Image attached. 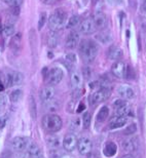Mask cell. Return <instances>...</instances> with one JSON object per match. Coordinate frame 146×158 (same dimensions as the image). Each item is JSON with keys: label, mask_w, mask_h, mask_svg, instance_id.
<instances>
[{"label": "cell", "mask_w": 146, "mask_h": 158, "mask_svg": "<svg viewBox=\"0 0 146 158\" xmlns=\"http://www.w3.org/2000/svg\"><path fill=\"white\" fill-rule=\"evenodd\" d=\"M79 52L81 53L82 59L85 63H92L97 58L99 47L93 40H82L79 45Z\"/></svg>", "instance_id": "6da1fadb"}, {"label": "cell", "mask_w": 146, "mask_h": 158, "mask_svg": "<svg viewBox=\"0 0 146 158\" xmlns=\"http://www.w3.org/2000/svg\"><path fill=\"white\" fill-rule=\"evenodd\" d=\"M66 24H67V12L63 9H57L49 18V28L50 31L57 32L59 30H62L66 27Z\"/></svg>", "instance_id": "7a4b0ae2"}, {"label": "cell", "mask_w": 146, "mask_h": 158, "mask_svg": "<svg viewBox=\"0 0 146 158\" xmlns=\"http://www.w3.org/2000/svg\"><path fill=\"white\" fill-rule=\"evenodd\" d=\"M63 121L61 117L57 114H46L42 118V126L46 131L57 132L62 128Z\"/></svg>", "instance_id": "3957f363"}, {"label": "cell", "mask_w": 146, "mask_h": 158, "mask_svg": "<svg viewBox=\"0 0 146 158\" xmlns=\"http://www.w3.org/2000/svg\"><path fill=\"white\" fill-rule=\"evenodd\" d=\"M45 79L46 83L49 85H52V86L59 84L63 79V70L59 67L50 68L49 71L47 72V76Z\"/></svg>", "instance_id": "277c9868"}, {"label": "cell", "mask_w": 146, "mask_h": 158, "mask_svg": "<svg viewBox=\"0 0 146 158\" xmlns=\"http://www.w3.org/2000/svg\"><path fill=\"white\" fill-rule=\"evenodd\" d=\"M110 96V89L108 86H102L100 89H98L97 91L92 94L90 97V103L92 105L95 104H99L101 102H104L106 99H108V97Z\"/></svg>", "instance_id": "5b68a950"}, {"label": "cell", "mask_w": 146, "mask_h": 158, "mask_svg": "<svg viewBox=\"0 0 146 158\" xmlns=\"http://www.w3.org/2000/svg\"><path fill=\"white\" fill-rule=\"evenodd\" d=\"M98 29L96 27V25L94 23L93 18H88L84 20L79 25V32L84 35H91L96 32Z\"/></svg>", "instance_id": "8992f818"}, {"label": "cell", "mask_w": 146, "mask_h": 158, "mask_svg": "<svg viewBox=\"0 0 146 158\" xmlns=\"http://www.w3.org/2000/svg\"><path fill=\"white\" fill-rule=\"evenodd\" d=\"M30 140L27 137H15L11 140V148L15 151L22 152L24 150H27L28 146L30 144Z\"/></svg>", "instance_id": "52a82bcc"}, {"label": "cell", "mask_w": 146, "mask_h": 158, "mask_svg": "<svg viewBox=\"0 0 146 158\" xmlns=\"http://www.w3.org/2000/svg\"><path fill=\"white\" fill-rule=\"evenodd\" d=\"M92 142L90 139L88 138H80L79 140L77 141V149H78V152L81 154V155H88V154L91 153L92 151Z\"/></svg>", "instance_id": "ba28073f"}, {"label": "cell", "mask_w": 146, "mask_h": 158, "mask_svg": "<svg viewBox=\"0 0 146 158\" xmlns=\"http://www.w3.org/2000/svg\"><path fill=\"white\" fill-rule=\"evenodd\" d=\"M77 138L74 134H68L66 135L64 141H63V147L68 152H72L77 147Z\"/></svg>", "instance_id": "9c48e42d"}, {"label": "cell", "mask_w": 146, "mask_h": 158, "mask_svg": "<svg viewBox=\"0 0 146 158\" xmlns=\"http://www.w3.org/2000/svg\"><path fill=\"white\" fill-rule=\"evenodd\" d=\"M107 56H108V59L110 60V61L118 62L122 59L123 52L119 46L111 45V46H109L108 50H107Z\"/></svg>", "instance_id": "30bf717a"}, {"label": "cell", "mask_w": 146, "mask_h": 158, "mask_svg": "<svg viewBox=\"0 0 146 158\" xmlns=\"http://www.w3.org/2000/svg\"><path fill=\"white\" fill-rule=\"evenodd\" d=\"M111 72L117 78H125L127 73V66L122 61L115 62L112 65V67H111Z\"/></svg>", "instance_id": "8fae6325"}, {"label": "cell", "mask_w": 146, "mask_h": 158, "mask_svg": "<svg viewBox=\"0 0 146 158\" xmlns=\"http://www.w3.org/2000/svg\"><path fill=\"white\" fill-rule=\"evenodd\" d=\"M79 33L75 30H71V32L68 34L67 38L65 41V46L69 49H72L74 47L77 46V44L79 43Z\"/></svg>", "instance_id": "7c38bea8"}, {"label": "cell", "mask_w": 146, "mask_h": 158, "mask_svg": "<svg viewBox=\"0 0 146 158\" xmlns=\"http://www.w3.org/2000/svg\"><path fill=\"white\" fill-rule=\"evenodd\" d=\"M56 96V90L52 85H47V86L43 87L40 90V99L42 100L43 103H47L49 101L54 100Z\"/></svg>", "instance_id": "4fadbf2b"}, {"label": "cell", "mask_w": 146, "mask_h": 158, "mask_svg": "<svg viewBox=\"0 0 146 158\" xmlns=\"http://www.w3.org/2000/svg\"><path fill=\"white\" fill-rule=\"evenodd\" d=\"M138 146H139V141L135 137H131L122 142V148L127 153L134 152L135 150H137Z\"/></svg>", "instance_id": "5bb4252c"}, {"label": "cell", "mask_w": 146, "mask_h": 158, "mask_svg": "<svg viewBox=\"0 0 146 158\" xmlns=\"http://www.w3.org/2000/svg\"><path fill=\"white\" fill-rule=\"evenodd\" d=\"M82 75L79 71L77 70H74L71 72V75H70V83H71V86L74 89H81V86H82Z\"/></svg>", "instance_id": "9a60e30c"}, {"label": "cell", "mask_w": 146, "mask_h": 158, "mask_svg": "<svg viewBox=\"0 0 146 158\" xmlns=\"http://www.w3.org/2000/svg\"><path fill=\"white\" fill-rule=\"evenodd\" d=\"M117 93H118V94L123 100H131L135 96V93H134V90H133V88L127 84L120 85L118 87V89H117Z\"/></svg>", "instance_id": "2e32d148"}, {"label": "cell", "mask_w": 146, "mask_h": 158, "mask_svg": "<svg viewBox=\"0 0 146 158\" xmlns=\"http://www.w3.org/2000/svg\"><path fill=\"white\" fill-rule=\"evenodd\" d=\"M94 23L96 25L97 29L102 30L104 28H106L107 26V19L105 17V15L102 14V12H96L93 17Z\"/></svg>", "instance_id": "e0dca14e"}, {"label": "cell", "mask_w": 146, "mask_h": 158, "mask_svg": "<svg viewBox=\"0 0 146 158\" xmlns=\"http://www.w3.org/2000/svg\"><path fill=\"white\" fill-rule=\"evenodd\" d=\"M27 151L30 158H41V156H42V151H41L39 146L34 142H30Z\"/></svg>", "instance_id": "ac0fdd59"}, {"label": "cell", "mask_w": 146, "mask_h": 158, "mask_svg": "<svg viewBox=\"0 0 146 158\" xmlns=\"http://www.w3.org/2000/svg\"><path fill=\"white\" fill-rule=\"evenodd\" d=\"M127 123V118L123 117V116H115V117L111 118L109 121V128L110 129H114V128H119L122 127Z\"/></svg>", "instance_id": "d6986e66"}, {"label": "cell", "mask_w": 146, "mask_h": 158, "mask_svg": "<svg viewBox=\"0 0 146 158\" xmlns=\"http://www.w3.org/2000/svg\"><path fill=\"white\" fill-rule=\"evenodd\" d=\"M117 152V146L114 142H107L104 147L103 153L106 157H113Z\"/></svg>", "instance_id": "ffe728a7"}, {"label": "cell", "mask_w": 146, "mask_h": 158, "mask_svg": "<svg viewBox=\"0 0 146 158\" xmlns=\"http://www.w3.org/2000/svg\"><path fill=\"white\" fill-rule=\"evenodd\" d=\"M96 39L102 44H109L112 41V35L109 31H101L96 35Z\"/></svg>", "instance_id": "44dd1931"}, {"label": "cell", "mask_w": 146, "mask_h": 158, "mask_svg": "<svg viewBox=\"0 0 146 158\" xmlns=\"http://www.w3.org/2000/svg\"><path fill=\"white\" fill-rule=\"evenodd\" d=\"M58 43H59V35L55 31H50L49 35H47V44H49V46L54 48V47L58 45Z\"/></svg>", "instance_id": "7402d4cb"}, {"label": "cell", "mask_w": 146, "mask_h": 158, "mask_svg": "<svg viewBox=\"0 0 146 158\" xmlns=\"http://www.w3.org/2000/svg\"><path fill=\"white\" fill-rule=\"evenodd\" d=\"M21 41H22V35L20 33L17 34V35L11 38V43H9V46H11V48L14 50V52L21 48Z\"/></svg>", "instance_id": "603a6c76"}, {"label": "cell", "mask_w": 146, "mask_h": 158, "mask_svg": "<svg viewBox=\"0 0 146 158\" xmlns=\"http://www.w3.org/2000/svg\"><path fill=\"white\" fill-rule=\"evenodd\" d=\"M45 104V110L49 112H57L58 110L60 109V102L59 101H55V100H52L47 103H44Z\"/></svg>", "instance_id": "cb8c5ba5"}, {"label": "cell", "mask_w": 146, "mask_h": 158, "mask_svg": "<svg viewBox=\"0 0 146 158\" xmlns=\"http://www.w3.org/2000/svg\"><path fill=\"white\" fill-rule=\"evenodd\" d=\"M109 115V108L107 106H103L102 108L99 110V112H98V115H97V120L100 122H103L105 121L108 117Z\"/></svg>", "instance_id": "d4e9b609"}, {"label": "cell", "mask_w": 146, "mask_h": 158, "mask_svg": "<svg viewBox=\"0 0 146 158\" xmlns=\"http://www.w3.org/2000/svg\"><path fill=\"white\" fill-rule=\"evenodd\" d=\"M80 18L78 15H72V17L67 21L66 24V28L67 29H74L75 27H77L78 25H80Z\"/></svg>", "instance_id": "484cf974"}, {"label": "cell", "mask_w": 146, "mask_h": 158, "mask_svg": "<svg viewBox=\"0 0 146 158\" xmlns=\"http://www.w3.org/2000/svg\"><path fill=\"white\" fill-rule=\"evenodd\" d=\"M11 75H12V86H14V85H20L23 83L24 75L22 74L21 72L11 71Z\"/></svg>", "instance_id": "4316f807"}, {"label": "cell", "mask_w": 146, "mask_h": 158, "mask_svg": "<svg viewBox=\"0 0 146 158\" xmlns=\"http://www.w3.org/2000/svg\"><path fill=\"white\" fill-rule=\"evenodd\" d=\"M22 98H23V90L15 89L14 91H11V96H9V100H11V103H18L20 102Z\"/></svg>", "instance_id": "83f0119b"}, {"label": "cell", "mask_w": 146, "mask_h": 158, "mask_svg": "<svg viewBox=\"0 0 146 158\" xmlns=\"http://www.w3.org/2000/svg\"><path fill=\"white\" fill-rule=\"evenodd\" d=\"M2 32L4 34L5 37H9L11 35H14L15 32V27L14 24H11V23H7L4 25V27H3L2 29Z\"/></svg>", "instance_id": "f1b7e54d"}, {"label": "cell", "mask_w": 146, "mask_h": 158, "mask_svg": "<svg viewBox=\"0 0 146 158\" xmlns=\"http://www.w3.org/2000/svg\"><path fill=\"white\" fill-rule=\"evenodd\" d=\"M46 143L50 148L57 149V148L59 147V145H60V140H59V138L55 137V135H50V137H47Z\"/></svg>", "instance_id": "f546056e"}, {"label": "cell", "mask_w": 146, "mask_h": 158, "mask_svg": "<svg viewBox=\"0 0 146 158\" xmlns=\"http://www.w3.org/2000/svg\"><path fill=\"white\" fill-rule=\"evenodd\" d=\"M130 112H131V110H130V107L128 106V104H126V105H123V106L116 109V115L117 116H123V117H126L127 115L131 114Z\"/></svg>", "instance_id": "4dcf8cb0"}, {"label": "cell", "mask_w": 146, "mask_h": 158, "mask_svg": "<svg viewBox=\"0 0 146 158\" xmlns=\"http://www.w3.org/2000/svg\"><path fill=\"white\" fill-rule=\"evenodd\" d=\"M30 114H31V117H32L33 120H36L37 117V110H36V104H35V101H34V98L33 97H30Z\"/></svg>", "instance_id": "1f68e13d"}, {"label": "cell", "mask_w": 146, "mask_h": 158, "mask_svg": "<svg viewBox=\"0 0 146 158\" xmlns=\"http://www.w3.org/2000/svg\"><path fill=\"white\" fill-rule=\"evenodd\" d=\"M91 119L92 116L90 114V112H84L82 115V126L84 129H88L91 125Z\"/></svg>", "instance_id": "d6a6232c"}, {"label": "cell", "mask_w": 146, "mask_h": 158, "mask_svg": "<svg viewBox=\"0 0 146 158\" xmlns=\"http://www.w3.org/2000/svg\"><path fill=\"white\" fill-rule=\"evenodd\" d=\"M136 131H137V125L135 124V123H131L128 127L125 128V131H123V134L126 135H131L133 134H135Z\"/></svg>", "instance_id": "836d02e7"}, {"label": "cell", "mask_w": 146, "mask_h": 158, "mask_svg": "<svg viewBox=\"0 0 146 158\" xmlns=\"http://www.w3.org/2000/svg\"><path fill=\"white\" fill-rule=\"evenodd\" d=\"M3 82H4L5 86H7V87L12 86V75H11V71H8L7 73L4 75V79H3Z\"/></svg>", "instance_id": "e575fe53"}, {"label": "cell", "mask_w": 146, "mask_h": 158, "mask_svg": "<svg viewBox=\"0 0 146 158\" xmlns=\"http://www.w3.org/2000/svg\"><path fill=\"white\" fill-rule=\"evenodd\" d=\"M47 21V17L45 12H41L39 15V21H38V30H41L45 24V22Z\"/></svg>", "instance_id": "d590c367"}, {"label": "cell", "mask_w": 146, "mask_h": 158, "mask_svg": "<svg viewBox=\"0 0 146 158\" xmlns=\"http://www.w3.org/2000/svg\"><path fill=\"white\" fill-rule=\"evenodd\" d=\"M6 104H7V100H6L5 94H0V112L6 108Z\"/></svg>", "instance_id": "8d00e7d4"}, {"label": "cell", "mask_w": 146, "mask_h": 158, "mask_svg": "<svg viewBox=\"0 0 146 158\" xmlns=\"http://www.w3.org/2000/svg\"><path fill=\"white\" fill-rule=\"evenodd\" d=\"M5 2L11 6V7H14V6H20L23 3V0H5Z\"/></svg>", "instance_id": "74e56055"}, {"label": "cell", "mask_w": 146, "mask_h": 158, "mask_svg": "<svg viewBox=\"0 0 146 158\" xmlns=\"http://www.w3.org/2000/svg\"><path fill=\"white\" fill-rule=\"evenodd\" d=\"M82 77H84V79H88L91 77V69L90 67H84V69H82Z\"/></svg>", "instance_id": "f35d334b"}, {"label": "cell", "mask_w": 146, "mask_h": 158, "mask_svg": "<svg viewBox=\"0 0 146 158\" xmlns=\"http://www.w3.org/2000/svg\"><path fill=\"white\" fill-rule=\"evenodd\" d=\"M6 122H7V115H5V114L0 115V129H2L6 125Z\"/></svg>", "instance_id": "ab89813d"}, {"label": "cell", "mask_w": 146, "mask_h": 158, "mask_svg": "<svg viewBox=\"0 0 146 158\" xmlns=\"http://www.w3.org/2000/svg\"><path fill=\"white\" fill-rule=\"evenodd\" d=\"M126 101H123V100H116L115 102H114L113 104V106H114V108L117 109V108H119V107H122L123 105H126Z\"/></svg>", "instance_id": "60d3db41"}, {"label": "cell", "mask_w": 146, "mask_h": 158, "mask_svg": "<svg viewBox=\"0 0 146 158\" xmlns=\"http://www.w3.org/2000/svg\"><path fill=\"white\" fill-rule=\"evenodd\" d=\"M140 11L146 15V0H142L141 5H140Z\"/></svg>", "instance_id": "b9f144b4"}, {"label": "cell", "mask_w": 146, "mask_h": 158, "mask_svg": "<svg viewBox=\"0 0 146 158\" xmlns=\"http://www.w3.org/2000/svg\"><path fill=\"white\" fill-rule=\"evenodd\" d=\"M11 14L14 15H19V14H20V7H19V6L11 7Z\"/></svg>", "instance_id": "7bdbcfd3"}, {"label": "cell", "mask_w": 146, "mask_h": 158, "mask_svg": "<svg viewBox=\"0 0 146 158\" xmlns=\"http://www.w3.org/2000/svg\"><path fill=\"white\" fill-rule=\"evenodd\" d=\"M79 118H76V119H74V120H72V122H71V126H73V127H79Z\"/></svg>", "instance_id": "ee69618b"}, {"label": "cell", "mask_w": 146, "mask_h": 158, "mask_svg": "<svg viewBox=\"0 0 146 158\" xmlns=\"http://www.w3.org/2000/svg\"><path fill=\"white\" fill-rule=\"evenodd\" d=\"M67 60H69L71 63H75L76 62V58H75V55H72V53H69L67 56Z\"/></svg>", "instance_id": "f6af8a7d"}, {"label": "cell", "mask_w": 146, "mask_h": 158, "mask_svg": "<svg viewBox=\"0 0 146 158\" xmlns=\"http://www.w3.org/2000/svg\"><path fill=\"white\" fill-rule=\"evenodd\" d=\"M85 109V106L84 105V104H80V105H79V107H78V109H77V112H81V111H84V110Z\"/></svg>", "instance_id": "bcb514c9"}, {"label": "cell", "mask_w": 146, "mask_h": 158, "mask_svg": "<svg viewBox=\"0 0 146 158\" xmlns=\"http://www.w3.org/2000/svg\"><path fill=\"white\" fill-rule=\"evenodd\" d=\"M41 1H42L43 3H45V4H53L56 0H41Z\"/></svg>", "instance_id": "7dc6e473"}, {"label": "cell", "mask_w": 146, "mask_h": 158, "mask_svg": "<svg viewBox=\"0 0 146 158\" xmlns=\"http://www.w3.org/2000/svg\"><path fill=\"white\" fill-rule=\"evenodd\" d=\"M120 158H134V156L131 155V154H126V155H123L122 157H120Z\"/></svg>", "instance_id": "c3c4849f"}, {"label": "cell", "mask_w": 146, "mask_h": 158, "mask_svg": "<svg viewBox=\"0 0 146 158\" xmlns=\"http://www.w3.org/2000/svg\"><path fill=\"white\" fill-rule=\"evenodd\" d=\"M4 84L2 83V82H0V93H1V91H3L4 90Z\"/></svg>", "instance_id": "681fc988"}, {"label": "cell", "mask_w": 146, "mask_h": 158, "mask_svg": "<svg viewBox=\"0 0 146 158\" xmlns=\"http://www.w3.org/2000/svg\"><path fill=\"white\" fill-rule=\"evenodd\" d=\"M2 29H3V28H2V26H1V23H0V33L2 32Z\"/></svg>", "instance_id": "f907efd6"}]
</instances>
